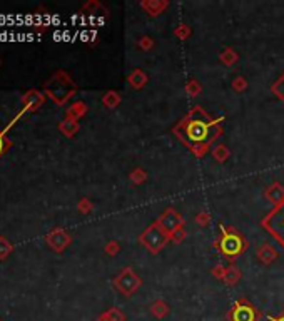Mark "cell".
I'll return each mask as SVG.
<instances>
[{"instance_id": "obj_1", "label": "cell", "mask_w": 284, "mask_h": 321, "mask_svg": "<svg viewBox=\"0 0 284 321\" xmlns=\"http://www.w3.org/2000/svg\"><path fill=\"white\" fill-rule=\"evenodd\" d=\"M224 119V116L212 117L202 105H194L172 127V134L188 147L194 158L202 159L223 136Z\"/></svg>"}, {"instance_id": "obj_2", "label": "cell", "mask_w": 284, "mask_h": 321, "mask_svg": "<svg viewBox=\"0 0 284 321\" xmlns=\"http://www.w3.org/2000/svg\"><path fill=\"white\" fill-rule=\"evenodd\" d=\"M221 234L216 241L212 242V248L217 249L226 261L234 264V261L241 254H244L249 248V241L237 231L234 226L219 224Z\"/></svg>"}, {"instance_id": "obj_3", "label": "cell", "mask_w": 284, "mask_h": 321, "mask_svg": "<svg viewBox=\"0 0 284 321\" xmlns=\"http://www.w3.org/2000/svg\"><path fill=\"white\" fill-rule=\"evenodd\" d=\"M169 242H170L169 234H167L155 221L151 222V224L139 234V244L151 254H159Z\"/></svg>"}, {"instance_id": "obj_4", "label": "cell", "mask_w": 284, "mask_h": 321, "mask_svg": "<svg viewBox=\"0 0 284 321\" xmlns=\"http://www.w3.org/2000/svg\"><path fill=\"white\" fill-rule=\"evenodd\" d=\"M261 228L284 249V201L278 206H272L269 213L261 219Z\"/></svg>"}, {"instance_id": "obj_5", "label": "cell", "mask_w": 284, "mask_h": 321, "mask_svg": "<svg viewBox=\"0 0 284 321\" xmlns=\"http://www.w3.org/2000/svg\"><path fill=\"white\" fill-rule=\"evenodd\" d=\"M142 283H144L142 278L134 271L132 266H126V268L114 278V281H112L114 288L117 289L122 296H126V298L134 296L135 293L142 288Z\"/></svg>"}, {"instance_id": "obj_6", "label": "cell", "mask_w": 284, "mask_h": 321, "mask_svg": "<svg viewBox=\"0 0 284 321\" xmlns=\"http://www.w3.org/2000/svg\"><path fill=\"white\" fill-rule=\"evenodd\" d=\"M229 321H259L261 320V311L249 303L246 298H239L234 301L232 308L227 313Z\"/></svg>"}, {"instance_id": "obj_7", "label": "cell", "mask_w": 284, "mask_h": 321, "mask_svg": "<svg viewBox=\"0 0 284 321\" xmlns=\"http://www.w3.org/2000/svg\"><path fill=\"white\" fill-rule=\"evenodd\" d=\"M155 222H157V224L169 234V238L172 236V234H176L177 231L184 229V226H186L184 216L179 213L176 207H166V209L162 211L161 216L155 219Z\"/></svg>"}, {"instance_id": "obj_8", "label": "cell", "mask_w": 284, "mask_h": 321, "mask_svg": "<svg viewBox=\"0 0 284 321\" xmlns=\"http://www.w3.org/2000/svg\"><path fill=\"white\" fill-rule=\"evenodd\" d=\"M139 7L146 12L149 17H159L170 7L169 0H141Z\"/></svg>"}, {"instance_id": "obj_9", "label": "cell", "mask_w": 284, "mask_h": 321, "mask_svg": "<svg viewBox=\"0 0 284 321\" xmlns=\"http://www.w3.org/2000/svg\"><path fill=\"white\" fill-rule=\"evenodd\" d=\"M256 256H258V260L263 263L264 266H271L272 263H276L279 258V251L272 246V242L266 241L263 242V244L258 248V251H256Z\"/></svg>"}, {"instance_id": "obj_10", "label": "cell", "mask_w": 284, "mask_h": 321, "mask_svg": "<svg viewBox=\"0 0 284 321\" xmlns=\"http://www.w3.org/2000/svg\"><path fill=\"white\" fill-rule=\"evenodd\" d=\"M264 199L269 201L272 206H278L284 201V186L281 182L274 181L264 189Z\"/></svg>"}, {"instance_id": "obj_11", "label": "cell", "mask_w": 284, "mask_h": 321, "mask_svg": "<svg viewBox=\"0 0 284 321\" xmlns=\"http://www.w3.org/2000/svg\"><path fill=\"white\" fill-rule=\"evenodd\" d=\"M147 82H149V76H147L142 69H134L129 76H127V84H129L131 89H134V91H141V89H144L147 85Z\"/></svg>"}, {"instance_id": "obj_12", "label": "cell", "mask_w": 284, "mask_h": 321, "mask_svg": "<svg viewBox=\"0 0 284 321\" xmlns=\"http://www.w3.org/2000/svg\"><path fill=\"white\" fill-rule=\"evenodd\" d=\"M151 315L154 316L155 320H164L167 315L170 313V306L166 303L164 300H154L149 306Z\"/></svg>"}, {"instance_id": "obj_13", "label": "cell", "mask_w": 284, "mask_h": 321, "mask_svg": "<svg viewBox=\"0 0 284 321\" xmlns=\"http://www.w3.org/2000/svg\"><path fill=\"white\" fill-rule=\"evenodd\" d=\"M237 60H239V54H237V50L234 47H224L223 50H221L219 54V62L226 67H232L234 64H237Z\"/></svg>"}, {"instance_id": "obj_14", "label": "cell", "mask_w": 284, "mask_h": 321, "mask_svg": "<svg viewBox=\"0 0 284 321\" xmlns=\"http://www.w3.org/2000/svg\"><path fill=\"white\" fill-rule=\"evenodd\" d=\"M211 156L216 162L224 164L226 160H229V158H231V151H229V147L226 144H214L211 149Z\"/></svg>"}, {"instance_id": "obj_15", "label": "cell", "mask_w": 284, "mask_h": 321, "mask_svg": "<svg viewBox=\"0 0 284 321\" xmlns=\"http://www.w3.org/2000/svg\"><path fill=\"white\" fill-rule=\"evenodd\" d=\"M241 278H243V275H241V269L237 268L236 264H229L227 266V271H226V278H224V284L226 286H236L237 283L241 281Z\"/></svg>"}, {"instance_id": "obj_16", "label": "cell", "mask_w": 284, "mask_h": 321, "mask_svg": "<svg viewBox=\"0 0 284 321\" xmlns=\"http://www.w3.org/2000/svg\"><path fill=\"white\" fill-rule=\"evenodd\" d=\"M49 241H50V244L57 249V251H62V249H64L65 246L71 242V238H69L64 231H56V233L49 238Z\"/></svg>"}, {"instance_id": "obj_17", "label": "cell", "mask_w": 284, "mask_h": 321, "mask_svg": "<svg viewBox=\"0 0 284 321\" xmlns=\"http://www.w3.org/2000/svg\"><path fill=\"white\" fill-rule=\"evenodd\" d=\"M97 321H126V315L119 308H109L102 315H99Z\"/></svg>"}, {"instance_id": "obj_18", "label": "cell", "mask_w": 284, "mask_h": 321, "mask_svg": "<svg viewBox=\"0 0 284 321\" xmlns=\"http://www.w3.org/2000/svg\"><path fill=\"white\" fill-rule=\"evenodd\" d=\"M147 178H149V174H147V171L144 169V167H134V169L129 172V181L134 184V186H142V184H146Z\"/></svg>"}, {"instance_id": "obj_19", "label": "cell", "mask_w": 284, "mask_h": 321, "mask_svg": "<svg viewBox=\"0 0 284 321\" xmlns=\"http://www.w3.org/2000/svg\"><path fill=\"white\" fill-rule=\"evenodd\" d=\"M120 100H122V97H120V94L117 91H107L102 96V104L107 109H115L120 104Z\"/></svg>"}, {"instance_id": "obj_20", "label": "cell", "mask_w": 284, "mask_h": 321, "mask_svg": "<svg viewBox=\"0 0 284 321\" xmlns=\"http://www.w3.org/2000/svg\"><path fill=\"white\" fill-rule=\"evenodd\" d=\"M184 92L188 94L190 99H196L202 94V85L197 79H189L184 85Z\"/></svg>"}, {"instance_id": "obj_21", "label": "cell", "mask_w": 284, "mask_h": 321, "mask_svg": "<svg viewBox=\"0 0 284 321\" xmlns=\"http://www.w3.org/2000/svg\"><path fill=\"white\" fill-rule=\"evenodd\" d=\"M271 94H274L276 99L284 104V72L278 77L271 85Z\"/></svg>"}, {"instance_id": "obj_22", "label": "cell", "mask_w": 284, "mask_h": 321, "mask_svg": "<svg viewBox=\"0 0 284 321\" xmlns=\"http://www.w3.org/2000/svg\"><path fill=\"white\" fill-rule=\"evenodd\" d=\"M85 112H87V105H85L84 102H76V104H72L71 109H69L67 116H69V119L77 120L82 116H85Z\"/></svg>"}, {"instance_id": "obj_23", "label": "cell", "mask_w": 284, "mask_h": 321, "mask_svg": "<svg viewBox=\"0 0 284 321\" xmlns=\"http://www.w3.org/2000/svg\"><path fill=\"white\" fill-rule=\"evenodd\" d=\"M174 35H176V39H179L181 42H186L190 37V35H192V29H190L188 23L181 22L176 27V29H174Z\"/></svg>"}, {"instance_id": "obj_24", "label": "cell", "mask_w": 284, "mask_h": 321, "mask_svg": "<svg viewBox=\"0 0 284 321\" xmlns=\"http://www.w3.org/2000/svg\"><path fill=\"white\" fill-rule=\"evenodd\" d=\"M249 87V82L244 76H236L234 79L231 80V89L237 94H243L246 92Z\"/></svg>"}, {"instance_id": "obj_25", "label": "cell", "mask_w": 284, "mask_h": 321, "mask_svg": "<svg viewBox=\"0 0 284 321\" xmlns=\"http://www.w3.org/2000/svg\"><path fill=\"white\" fill-rule=\"evenodd\" d=\"M60 131L64 132L65 136L72 138V136L79 131V124H77V120H74V119H65L64 122L60 124Z\"/></svg>"}, {"instance_id": "obj_26", "label": "cell", "mask_w": 284, "mask_h": 321, "mask_svg": "<svg viewBox=\"0 0 284 321\" xmlns=\"http://www.w3.org/2000/svg\"><path fill=\"white\" fill-rule=\"evenodd\" d=\"M211 221H212V218L209 211H201V213H197L196 218H194V222H196L199 228H208V226L211 224Z\"/></svg>"}, {"instance_id": "obj_27", "label": "cell", "mask_w": 284, "mask_h": 321, "mask_svg": "<svg viewBox=\"0 0 284 321\" xmlns=\"http://www.w3.org/2000/svg\"><path fill=\"white\" fill-rule=\"evenodd\" d=\"M137 47L142 50V52H149V50H152L155 47V40L152 37H149V35H142V37H139V40H137Z\"/></svg>"}, {"instance_id": "obj_28", "label": "cell", "mask_w": 284, "mask_h": 321, "mask_svg": "<svg viewBox=\"0 0 284 321\" xmlns=\"http://www.w3.org/2000/svg\"><path fill=\"white\" fill-rule=\"evenodd\" d=\"M226 271H227V266L216 264V266H212V269H211V275H212L214 278H216V280H219V281H223V283H224Z\"/></svg>"}, {"instance_id": "obj_29", "label": "cell", "mask_w": 284, "mask_h": 321, "mask_svg": "<svg viewBox=\"0 0 284 321\" xmlns=\"http://www.w3.org/2000/svg\"><path fill=\"white\" fill-rule=\"evenodd\" d=\"M104 251H106V254H109V256H117L120 251V244L117 241H109L106 244V248H104Z\"/></svg>"}, {"instance_id": "obj_30", "label": "cell", "mask_w": 284, "mask_h": 321, "mask_svg": "<svg viewBox=\"0 0 284 321\" xmlns=\"http://www.w3.org/2000/svg\"><path fill=\"white\" fill-rule=\"evenodd\" d=\"M186 236H188V234H186V229H181V231H177L176 234L170 236V242H174V244H181V242L186 240Z\"/></svg>"}, {"instance_id": "obj_31", "label": "cell", "mask_w": 284, "mask_h": 321, "mask_svg": "<svg viewBox=\"0 0 284 321\" xmlns=\"http://www.w3.org/2000/svg\"><path fill=\"white\" fill-rule=\"evenodd\" d=\"M79 209L82 211V213H89V211L92 209V204L89 199H82V201L79 202Z\"/></svg>"}, {"instance_id": "obj_32", "label": "cell", "mask_w": 284, "mask_h": 321, "mask_svg": "<svg viewBox=\"0 0 284 321\" xmlns=\"http://www.w3.org/2000/svg\"><path fill=\"white\" fill-rule=\"evenodd\" d=\"M267 321H284V311H283L279 316H269V318H267Z\"/></svg>"}, {"instance_id": "obj_33", "label": "cell", "mask_w": 284, "mask_h": 321, "mask_svg": "<svg viewBox=\"0 0 284 321\" xmlns=\"http://www.w3.org/2000/svg\"><path fill=\"white\" fill-rule=\"evenodd\" d=\"M3 151V140H2V138H0V152Z\"/></svg>"}]
</instances>
